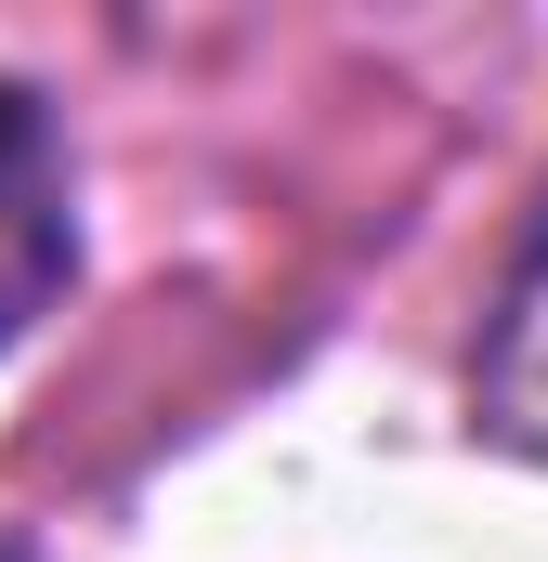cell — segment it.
<instances>
[{
	"label": "cell",
	"instance_id": "cell-1",
	"mask_svg": "<svg viewBox=\"0 0 548 562\" xmlns=\"http://www.w3.org/2000/svg\"><path fill=\"white\" fill-rule=\"evenodd\" d=\"M79 262V223H66V144H53V105L0 79V340L39 327V301Z\"/></svg>",
	"mask_w": 548,
	"mask_h": 562
},
{
	"label": "cell",
	"instance_id": "cell-2",
	"mask_svg": "<svg viewBox=\"0 0 548 562\" xmlns=\"http://www.w3.org/2000/svg\"><path fill=\"white\" fill-rule=\"evenodd\" d=\"M0 562H39V550H13V537H0Z\"/></svg>",
	"mask_w": 548,
	"mask_h": 562
}]
</instances>
